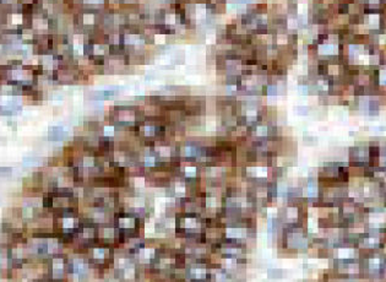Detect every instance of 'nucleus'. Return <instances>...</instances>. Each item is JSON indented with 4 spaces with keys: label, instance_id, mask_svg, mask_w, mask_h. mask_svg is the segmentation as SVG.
<instances>
[{
    "label": "nucleus",
    "instance_id": "1",
    "mask_svg": "<svg viewBox=\"0 0 386 282\" xmlns=\"http://www.w3.org/2000/svg\"><path fill=\"white\" fill-rule=\"evenodd\" d=\"M244 234H245L244 231L239 229V228H228L227 229V236L231 237V238H240Z\"/></svg>",
    "mask_w": 386,
    "mask_h": 282
},
{
    "label": "nucleus",
    "instance_id": "2",
    "mask_svg": "<svg viewBox=\"0 0 386 282\" xmlns=\"http://www.w3.org/2000/svg\"><path fill=\"white\" fill-rule=\"evenodd\" d=\"M135 226V221L133 218H121L120 220V227L123 228H133Z\"/></svg>",
    "mask_w": 386,
    "mask_h": 282
},
{
    "label": "nucleus",
    "instance_id": "3",
    "mask_svg": "<svg viewBox=\"0 0 386 282\" xmlns=\"http://www.w3.org/2000/svg\"><path fill=\"white\" fill-rule=\"evenodd\" d=\"M125 42L130 43V44H136V43H140V37L137 35H126L125 36Z\"/></svg>",
    "mask_w": 386,
    "mask_h": 282
},
{
    "label": "nucleus",
    "instance_id": "4",
    "mask_svg": "<svg viewBox=\"0 0 386 282\" xmlns=\"http://www.w3.org/2000/svg\"><path fill=\"white\" fill-rule=\"evenodd\" d=\"M153 249H141L140 250V258L144 260H147V259H150L151 256L153 255Z\"/></svg>",
    "mask_w": 386,
    "mask_h": 282
},
{
    "label": "nucleus",
    "instance_id": "5",
    "mask_svg": "<svg viewBox=\"0 0 386 282\" xmlns=\"http://www.w3.org/2000/svg\"><path fill=\"white\" fill-rule=\"evenodd\" d=\"M205 275H206V271H205L203 269H195V270H193V276L195 278H203Z\"/></svg>",
    "mask_w": 386,
    "mask_h": 282
},
{
    "label": "nucleus",
    "instance_id": "6",
    "mask_svg": "<svg viewBox=\"0 0 386 282\" xmlns=\"http://www.w3.org/2000/svg\"><path fill=\"white\" fill-rule=\"evenodd\" d=\"M56 248H58V242H56L55 239L49 240V242H48V252L49 253H54L56 250Z\"/></svg>",
    "mask_w": 386,
    "mask_h": 282
},
{
    "label": "nucleus",
    "instance_id": "7",
    "mask_svg": "<svg viewBox=\"0 0 386 282\" xmlns=\"http://www.w3.org/2000/svg\"><path fill=\"white\" fill-rule=\"evenodd\" d=\"M205 15H206V10H205V6L199 5V6H198V10H196V17L201 20V19L205 17Z\"/></svg>",
    "mask_w": 386,
    "mask_h": 282
},
{
    "label": "nucleus",
    "instance_id": "8",
    "mask_svg": "<svg viewBox=\"0 0 386 282\" xmlns=\"http://www.w3.org/2000/svg\"><path fill=\"white\" fill-rule=\"evenodd\" d=\"M255 176H256V177H266V176H267V169H266V167H256Z\"/></svg>",
    "mask_w": 386,
    "mask_h": 282
},
{
    "label": "nucleus",
    "instance_id": "9",
    "mask_svg": "<svg viewBox=\"0 0 386 282\" xmlns=\"http://www.w3.org/2000/svg\"><path fill=\"white\" fill-rule=\"evenodd\" d=\"M158 152L163 157H168L170 155V148L167 146H162V147H158Z\"/></svg>",
    "mask_w": 386,
    "mask_h": 282
},
{
    "label": "nucleus",
    "instance_id": "10",
    "mask_svg": "<svg viewBox=\"0 0 386 282\" xmlns=\"http://www.w3.org/2000/svg\"><path fill=\"white\" fill-rule=\"evenodd\" d=\"M124 277L126 280H131L135 277V270L134 269H125L124 270Z\"/></svg>",
    "mask_w": 386,
    "mask_h": 282
},
{
    "label": "nucleus",
    "instance_id": "11",
    "mask_svg": "<svg viewBox=\"0 0 386 282\" xmlns=\"http://www.w3.org/2000/svg\"><path fill=\"white\" fill-rule=\"evenodd\" d=\"M196 225H198V223H196V221L194 218H186L184 222L185 228H194V227H196Z\"/></svg>",
    "mask_w": 386,
    "mask_h": 282
},
{
    "label": "nucleus",
    "instance_id": "12",
    "mask_svg": "<svg viewBox=\"0 0 386 282\" xmlns=\"http://www.w3.org/2000/svg\"><path fill=\"white\" fill-rule=\"evenodd\" d=\"M175 193H177V195H179V196H183V195L185 194V188H184V185H183V184H180V183H177V184H175Z\"/></svg>",
    "mask_w": 386,
    "mask_h": 282
},
{
    "label": "nucleus",
    "instance_id": "13",
    "mask_svg": "<svg viewBox=\"0 0 386 282\" xmlns=\"http://www.w3.org/2000/svg\"><path fill=\"white\" fill-rule=\"evenodd\" d=\"M93 256L96 259H104V256H105V250L103 249H95L93 252Z\"/></svg>",
    "mask_w": 386,
    "mask_h": 282
},
{
    "label": "nucleus",
    "instance_id": "14",
    "mask_svg": "<svg viewBox=\"0 0 386 282\" xmlns=\"http://www.w3.org/2000/svg\"><path fill=\"white\" fill-rule=\"evenodd\" d=\"M120 118H121L123 120L130 121V120H133V119H134V115L131 114L130 112H121V113H120Z\"/></svg>",
    "mask_w": 386,
    "mask_h": 282
},
{
    "label": "nucleus",
    "instance_id": "15",
    "mask_svg": "<svg viewBox=\"0 0 386 282\" xmlns=\"http://www.w3.org/2000/svg\"><path fill=\"white\" fill-rule=\"evenodd\" d=\"M63 227L64 228H72L74 227V220L72 218H64L63 220Z\"/></svg>",
    "mask_w": 386,
    "mask_h": 282
},
{
    "label": "nucleus",
    "instance_id": "16",
    "mask_svg": "<svg viewBox=\"0 0 386 282\" xmlns=\"http://www.w3.org/2000/svg\"><path fill=\"white\" fill-rule=\"evenodd\" d=\"M235 260H233V259H228V260H224L223 261V265H224V268L226 269H233L234 266H235Z\"/></svg>",
    "mask_w": 386,
    "mask_h": 282
},
{
    "label": "nucleus",
    "instance_id": "17",
    "mask_svg": "<svg viewBox=\"0 0 386 282\" xmlns=\"http://www.w3.org/2000/svg\"><path fill=\"white\" fill-rule=\"evenodd\" d=\"M185 174L188 177H194L195 174H196V168L195 167H191V166H189V167L185 168Z\"/></svg>",
    "mask_w": 386,
    "mask_h": 282
},
{
    "label": "nucleus",
    "instance_id": "18",
    "mask_svg": "<svg viewBox=\"0 0 386 282\" xmlns=\"http://www.w3.org/2000/svg\"><path fill=\"white\" fill-rule=\"evenodd\" d=\"M134 184H135V187H139V188L145 187V178L136 177V178L134 179Z\"/></svg>",
    "mask_w": 386,
    "mask_h": 282
},
{
    "label": "nucleus",
    "instance_id": "19",
    "mask_svg": "<svg viewBox=\"0 0 386 282\" xmlns=\"http://www.w3.org/2000/svg\"><path fill=\"white\" fill-rule=\"evenodd\" d=\"M256 111L255 109H249L248 112H246V117H248L249 120H255L256 119Z\"/></svg>",
    "mask_w": 386,
    "mask_h": 282
},
{
    "label": "nucleus",
    "instance_id": "20",
    "mask_svg": "<svg viewBox=\"0 0 386 282\" xmlns=\"http://www.w3.org/2000/svg\"><path fill=\"white\" fill-rule=\"evenodd\" d=\"M256 134L260 135V136H265V135L267 134V128H266V127H262V125L258 127V129H256Z\"/></svg>",
    "mask_w": 386,
    "mask_h": 282
},
{
    "label": "nucleus",
    "instance_id": "21",
    "mask_svg": "<svg viewBox=\"0 0 386 282\" xmlns=\"http://www.w3.org/2000/svg\"><path fill=\"white\" fill-rule=\"evenodd\" d=\"M206 205L207 207H215L217 205V200H216V197H207V200H206Z\"/></svg>",
    "mask_w": 386,
    "mask_h": 282
},
{
    "label": "nucleus",
    "instance_id": "22",
    "mask_svg": "<svg viewBox=\"0 0 386 282\" xmlns=\"http://www.w3.org/2000/svg\"><path fill=\"white\" fill-rule=\"evenodd\" d=\"M154 42L158 43V44H162V43L166 42V37H164V35H156L154 36Z\"/></svg>",
    "mask_w": 386,
    "mask_h": 282
},
{
    "label": "nucleus",
    "instance_id": "23",
    "mask_svg": "<svg viewBox=\"0 0 386 282\" xmlns=\"http://www.w3.org/2000/svg\"><path fill=\"white\" fill-rule=\"evenodd\" d=\"M174 220L173 218H167L166 222H164V227L166 228H174Z\"/></svg>",
    "mask_w": 386,
    "mask_h": 282
},
{
    "label": "nucleus",
    "instance_id": "24",
    "mask_svg": "<svg viewBox=\"0 0 386 282\" xmlns=\"http://www.w3.org/2000/svg\"><path fill=\"white\" fill-rule=\"evenodd\" d=\"M206 128H207V130H215V128H216V121L213 120V119H209V120H207V124H206Z\"/></svg>",
    "mask_w": 386,
    "mask_h": 282
},
{
    "label": "nucleus",
    "instance_id": "25",
    "mask_svg": "<svg viewBox=\"0 0 386 282\" xmlns=\"http://www.w3.org/2000/svg\"><path fill=\"white\" fill-rule=\"evenodd\" d=\"M103 232H104L103 236H104L105 238H112V237H114V229H112V228H107V229H104Z\"/></svg>",
    "mask_w": 386,
    "mask_h": 282
},
{
    "label": "nucleus",
    "instance_id": "26",
    "mask_svg": "<svg viewBox=\"0 0 386 282\" xmlns=\"http://www.w3.org/2000/svg\"><path fill=\"white\" fill-rule=\"evenodd\" d=\"M166 22H167V23H174V22H175V16H174V14H167V15H166Z\"/></svg>",
    "mask_w": 386,
    "mask_h": 282
},
{
    "label": "nucleus",
    "instance_id": "27",
    "mask_svg": "<svg viewBox=\"0 0 386 282\" xmlns=\"http://www.w3.org/2000/svg\"><path fill=\"white\" fill-rule=\"evenodd\" d=\"M93 20H95V17H93V15H91V14H86V15L84 16V21H85V23H92Z\"/></svg>",
    "mask_w": 386,
    "mask_h": 282
},
{
    "label": "nucleus",
    "instance_id": "28",
    "mask_svg": "<svg viewBox=\"0 0 386 282\" xmlns=\"http://www.w3.org/2000/svg\"><path fill=\"white\" fill-rule=\"evenodd\" d=\"M104 134L107 136H113L114 135V128L113 127H105L104 128Z\"/></svg>",
    "mask_w": 386,
    "mask_h": 282
},
{
    "label": "nucleus",
    "instance_id": "29",
    "mask_svg": "<svg viewBox=\"0 0 386 282\" xmlns=\"http://www.w3.org/2000/svg\"><path fill=\"white\" fill-rule=\"evenodd\" d=\"M84 164L86 166V167H91V166H93V158H92V157H85V158H84Z\"/></svg>",
    "mask_w": 386,
    "mask_h": 282
},
{
    "label": "nucleus",
    "instance_id": "30",
    "mask_svg": "<svg viewBox=\"0 0 386 282\" xmlns=\"http://www.w3.org/2000/svg\"><path fill=\"white\" fill-rule=\"evenodd\" d=\"M23 216L25 217H31L32 216V207H25L23 209Z\"/></svg>",
    "mask_w": 386,
    "mask_h": 282
},
{
    "label": "nucleus",
    "instance_id": "31",
    "mask_svg": "<svg viewBox=\"0 0 386 282\" xmlns=\"http://www.w3.org/2000/svg\"><path fill=\"white\" fill-rule=\"evenodd\" d=\"M206 40H207V43H215L216 36L213 35V33H209V35L206 36Z\"/></svg>",
    "mask_w": 386,
    "mask_h": 282
},
{
    "label": "nucleus",
    "instance_id": "32",
    "mask_svg": "<svg viewBox=\"0 0 386 282\" xmlns=\"http://www.w3.org/2000/svg\"><path fill=\"white\" fill-rule=\"evenodd\" d=\"M95 53H96V54H103V53H104V47H102V46H100V44L95 46Z\"/></svg>",
    "mask_w": 386,
    "mask_h": 282
},
{
    "label": "nucleus",
    "instance_id": "33",
    "mask_svg": "<svg viewBox=\"0 0 386 282\" xmlns=\"http://www.w3.org/2000/svg\"><path fill=\"white\" fill-rule=\"evenodd\" d=\"M145 163H146L147 166H152V164H154V157H151V156L145 157Z\"/></svg>",
    "mask_w": 386,
    "mask_h": 282
},
{
    "label": "nucleus",
    "instance_id": "34",
    "mask_svg": "<svg viewBox=\"0 0 386 282\" xmlns=\"http://www.w3.org/2000/svg\"><path fill=\"white\" fill-rule=\"evenodd\" d=\"M84 237H86V238H91V237H93V229H91V228L85 229V231H84Z\"/></svg>",
    "mask_w": 386,
    "mask_h": 282
},
{
    "label": "nucleus",
    "instance_id": "35",
    "mask_svg": "<svg viewBox=\"0 0 386 282\" xmlns=\"http://www.w3.org/2000/svg\"><path fill=\"white\" fill-rule=\"evenodd\" d=\"M141 130H142V132H145L146 135H150L151 132L153 131V128H151V127H142Z\"/></svg>",
    "mask_w": 386,
    "mask_h": 282
},
{
    "label": "nucleus",
    "instance_id": "36",
    "mask_svg": "<svg viewBox=\"0 0 386 282\" xmlns=\"http://www.w3.org/2000/svg\"><path fill=\"white\" fill-rule=\"evenodd\" d=\"M277 42H278V43H286V42H287V36H284V35H278V37H277Z\"/></svg>",
    "mask_w": 386,
    "mask_h": 282
},
{
    "label": "nucleus",
    "instance_id": "37",
    "mask_svg": "<svg viewBox=\"0 0 386 282\" xmlns=\"http://www.w3.org/2000/svg\"><path fill=\"white\" fill-rule=\"evenodd\" d=\"M267 212H268V216H270V217H271V216L275 217V216H276L277 210L275 209V207H268V209H267Z\"/></svg>",
    "mask_w": 386,
    "mask_h": 282
},
{
    "label": "nucleus",
    "instance_id": "38",
    "mask_svg": "<svg viewBox=\"0 0 386 282\" xmlns=\"http://www.w3.org/2000/svg\"><path fill=\"white\" fill-rule=\"evenodd\" d=\"M115 160H117V161H119V162L124 161V160H125V158H124V155H123V153H120V152H117V153H115Z\"/></svg>",
    "mask_w": 386,
    "mask_h": 282
},
{
    "label": "nucleus",
    "instance_id": "39",
    "mask_svg": "<svg viewBox=\"0 0 386 282\" xmlns=\"http://www.w3.org/2000/svg\"><path fill=\"white\" fill-rule=\"evenodd\" d=\"M130 19H131V20H133V21H137V19H139V16H137V15H130Z\"/></svg>",
    "mask_w": 386,
    "mask_h": 282
},
{
    "label": "nucleus",
    "instance_id": "40",
    "mask_svg": "<svg viewBox=\"0 0 386 282\" xmlns=\"http://www.w3.org/2000/svg\"><path fill=\"white\" fill-rule=\"evenodd\" d=\"M177 30H178V32H184L185 28H184V26H178Z\"/></svg>",
    "mask_w": 386,
    "mask_h": 282
}]
</instances>
